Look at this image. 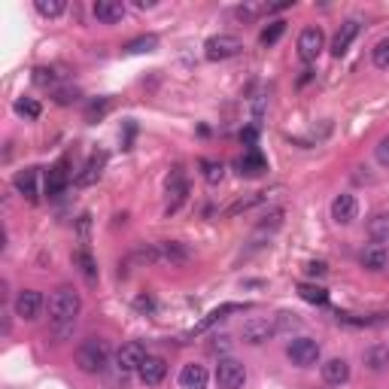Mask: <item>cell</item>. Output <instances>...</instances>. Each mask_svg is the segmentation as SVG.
Returning <instances> with one entry per match:
<instances>
[{
	"label": "cell",
	"instance_id": "obj_1",
	"mask_svg": "<svg viewBox=\"0 0 389 389\" xmlns=\"http://www.w3.org/2000/svg\"><path fill=\"white\" fill-rule=\"evenodd\" d=\"M79 310H83V298L70 286H61V289L49 295V316H52V323H74Z\"/></svg>",
	"mask_w": 389,
	"mask_h": 389
},
{
	"label": "cell",
	"instance_id": "obj_2",
	"mask_svg": "<svg viewBox=\"0 0 389 389\" xmlns=\"http://www.w3.org/2000/svg\"><path fill=\"white\" fill-rule=\"evenodd\" d=\"M107 362H110V344L107 341H100V337H88V341L79 344V350H76L79 371L100 374L107 368Z\"/></svg>",
	"mask_w": 389,
	"mask_h": 389
},
{
	"label": "cell",
	"instance_id": "obj_3",
	"mask_svg": "<svg viewBox=\"0 0 389 389\" xmlns=\"http://www.w3.org/2000/svg\"><path fill=\"white\" fill-rule=\"evenodd\" d=\"M320 344L313 341V337H295V341L286 347V356H289V362L292 365H298V368H310L320 362Z\"/></svg>",
	"mask_w": 389,
	"mask_h": 389
},
{
	"label": "cell",
	"instance_id": "obj_4",
	"mask_svg": "<svg viewBox=\"0 0 389 389\" xmlns=\"http://www.w3.org/2000/svg\"><path fill=\"white\" fill-rule=\"evenodd\" d=\"M240 49H243V43L238 37L216 34V37H210L207 43H204V55H207V61H225V58H234Z\"/></svg>",
	"mask_w": 389,
	"mask_h": 389
},
{
	"label": "cell",
	"instance_id": "obj_5",
	"mask_svg": "<svg viewBox=\"0 0 389 389\" xmlns=\"http://www.w3.org/2000/svg\"><path fill=\"white\" fill-rule=\"evenodd\" d=\"M216 383H219V389H243V383H247V368L238 359H222L216 365Z\"/></svg>",
	"mask_w": 389,
	"mask_h": 389
},
{
	"label": "cell",
	"instance_id": "obj_6",
	"mask_svg": "<svg viewBox=\"0 0 389 389\" xmlns=\"http://www.w3.org/2000/svg\"><path fill=\"white\" fill-rule=\"evenodd\" d=\"M149 356H146V347L137 344V341H131V344H122V350L116 353V368L122 374H128V371H140V365L146 362Z\"/></svg>",
	"mask_w": 389,
	"mask_h": 389
},
{
	"label": "cell",
	"instance_id": "obj_7",
	"mask_svg": "<svg viewBox=\"0 0 389 389\" xmlns=\"http://www.w3.org/2000/svg\"><path fill=\"white\" fill-rule=\"evenodd\" d=\"M323 49H325L323 30H320V28H304L301 37H298V55H301L304 61H316Z\"/></svg>",
	"mask_w": 389,
	"mask_h": 389
},
{
	"label": "cell",
	"instance_id": "obj_8",
	"mask_svg": "<svg viewBox=\"0 0 389 389\" xmlns=\"http://www.w3.org/2000/svg\"><path fill=\"white\" fill-rule=\"evenodd\" d=\"M70 161L67 158H58L52 168H49V173H46V194L49 198H58L61 192L67 189V182H70Z\"/></svg>",
	"mask_w": 389,
	"mask_h": 389
},
{
	"label": "cell",
	"instance_id": "obj_9",
	"mask_svg": "<svg viewBox=\"0 0 389 389\" xmlns=\"http://www.w3.org/2000/svg\"><path fill=\"white\" fill-rule=\"evenodd\" d=\"M168 194H170V201H168V216H170V213L180 210V204L186 201V194H189V182H186V173H182V168H177L168 177Z\"/></svg>",
	"mask_w": 389,
	"mask_h": 389
},
{
	"label": "cell",
	"instance_id": "obj_10",
	"mask_svg": "<svg viewBox=\"0 0 389 389\" xmlns=\"http://www.w3.org/2000/svg\"><path fill=\"white\" fill-rule=\"evenodd\" d=\"M40 310H43V295L37 289H22L16 298V313L22 316V320H37Z\"/></svg>",
	"mask_w": 389,
	"mask_h": 389
},
{
	"label": "cell",
	"instance_id": "obj_11",
	"mask_svg": "<svg viewBox=\"0 0 389 389\" xmlns=\"http://www.w3.org/2000/svg\"><path fill=\"white\" fill-rule=\"evenodd\" d=\"M234 168H238L240 177H259V173L268 170V161H265V156L259 149H247L238 161H234Z\"/></svg>",
	"mask_w": 389,
	"mask_h": 389
},
{
	"label": "cell",
	"instance_id": "obj_12",
	"mask_svg": "<svg viewBox=\"0 0 389 389\" xmlns=\"http://www.w3.org/2000/svg\"><path fill=\"white\" fill-rule=\"evenodd\" d=\"M356 213H359V204H356L353 194H337L332 201V219L337 225H350L356 219Z\"/></svg>",
	"mask_w": 389,
	"mask_h": 389
},
{
	"label": "cell",
	"instance_id": "obj_13",
	"mask_svg": "<svg viewBox=\"0 0 389 389\" xmlns=\"http://www.w3.org/2000/svg\"><path fill=\"white\" fill-rule=\"evenodd\" d=\"M243 310H250V304H222V307H216V310H210L207 316H204V320L192 329V335H204L207 329H213L219 320H225L228 313H243Z\"/></svg>",
	"mask_w": 389,
	"mask_h": 389
},
{
	"label": "cell",
	"instance_id": "obj_14",
	"mask_svg": "<svg viewBox=\"0 0 389 389\" xmlns=\"http://www.w3.org/2000/svg\"><path fill=\"white\" fill-rule=\"evenodd\" d=\"M207 381H210V374H207V368L204 365H198V362L182 365V371H180V386L182 389H207Z\"/></svg>",
	"mask_w": 389,
	"mask_h": 389
},
{
	"label": "cell",
	"instance_id": "obj_15",
	"mask_svg": "<svg viewBox=\"0 0 389 389\" xmlns=\"http://www.w3.org/2000/svg\"><path fill=\"white\" fill-rule=\"evenodd\" d=\"M165 374H168V362L158 359V356H149V359L140 365V371H137V377L146 386H158L161 381H165Z\"/></svg>",
	"mask_w": 389,
	"mask_h": 389
},
{
	"label": "cell",
	"instance_id": "obj_16",
	"mask_svg": "<svg viewBox=\"0 0 389 389\" xmlns=\"http://www.w3.org/2000/svg\"><path fill=\"white\" fill-rule=\"evenodd\" d=\"M95 18L104 25H116L125 18V4L122 0H98L95 4Z\"/></svg>",
	"mask_w": 389,
	"mask_h": 389
},
{
	"label": "cell",
	"instance_id": "obj_17",
	"mask_svg": "<svg viewBox=\"0 0 389 389\" xmlns=\"http://www.w3.org/2000/svg\"><path fill=\"white\" fill-rule=\"evenodd\" d=\"M356 34H359V22H353V18H350V22H344L341 30H337L335 40H332V55L341 58L347 49H350V43L356 40Z\"/></svg>",
	"mask_w": 389,
	"mask_h": 389
},
{
	"label": "cell",
	"instance_id": "obj_18",
	"mask_svg": "<svg viewBox=\"0 0 389 389\" xmlns=\"http://www.w3.org/2000/svg\"><path fill=\"white\" fill-rule=\"evenodd\" d=\"M274 332H277V329H274L268 320H250L247 325H243V341H247V344H265Z\"/></svg>",
	"mask_w": 389,
	"mask_h": 389
},
{
	"label": "cell",
	"instance_id": "obj_19",
	"mask_svg": "<svg viewBox=\"0 0 389 389\" xmlns=\"http://www.w3.org/2000/svg\"><path fill=\"white\" fill-rule=\"evenodd\" d=\"M362 265L368 271H383L389 265V250L383 247V243H371V247L362 250Z\"/></svg>",
	"mask_w": 389,
	"mask_h": 389
},
{
	"label": "cell",
	"instance_id": "obj_20",
	"mask_svg": "<svg viewBox=\"0 0 389 389\" xmlns=\"http://www.w3.org/2000/svg\"><path fill=\"white\" fill-rule=\"evenodd\" d=\"M323 381L332 383V386H341L350 381V365H347L344 359H329L323 365Z\"/></svg>",
	"mask_w": 389,
	"mask_h": 389
},
{
	"label": "cell",
	"instance_id": "obj_21",
	"mask_svg": "<svg viewBox=\"0 0 389 389\" xmlns=\"http://www.w3.org/2000/svg\"><path fill=\"white\" fill-rule=\"evenodd\" d=\"M104 152H98V156H91L88 158V165L83 168V173L76 177V186H91V182H98L100 180V170H104Z\"/></svg>",
	"mask_w": 389,
	"mask_h": 389
},
{
	"label": "cell",
	"instance_id": "obj_22",
	"mask_svg": "<svg viewBox=\"0 0 389 389\" xmlns=\"http://www.w3.org/2000/svg\"><path fill=\"white\" fill-rule=\"evenodd\" d=\"M16 189L25 194L28 201H37L40 194H37V168H28V170H22L16 177Z\"/></svg>",
	"mask_w": 389,
	"mask_h": 389
},
{
	"label": "cell",
	"instance_id": "obj_23",
	"mask_svg": "<svg viewBox=\"0 0 389 389\" xmlns=\"http://www.w3.org/2000/svg\"><path fill=\"white\" fill-rule=\"evenodd\" d=\"M74 265L79 268V274L88 280V283H98V265H95V259L88 255V250L83 247L79 252H74Z\"/></svg>",
	"mask_w": 389,
	"mask_h": 389
},
{
	"label": "cell",
	"instance_id": "obj_24",
	"mask_svg": "<svg viewBox=\"0 0 389 389\" xmlns=\"http://www.w3.org/2000/svg\"><path fill=\"white\" fill-rule=\"evenodd\" d=\"M368 234H371V240H377V243L389 240V213H374V216L368 219Z\"/></svg>",
	"mask_w": 389,
	"mask_h": 389
},
{
	"label": "cell",
	"instance_id": "obj_25",
	"mask_svg": "<svg viewBox=\"0 0 389 389\" xmlns=\"http://www.w3.org/2000/svg\"><path fill=\"white\" fill-rule=\"evenodd\" d=\"M161 247V262H186L189 259V250L186 247H180L177 240H168V243H158Z\"/></svg>",
	"mask_w": 389,
	"mask_h": 389
},
{
	"label": "cell",
	"instance_id": "obj_26",
	"mask_svg": "<svg viewBox=\"0 0 389 389\" xmlns=\"http://www.w3.org/2000/svg\"><path fill=\"white\" fill-rule=\"evenodd\" d=\"M298 295L304 301H310V304H325V301H329V292H325L323 286H313V283H301Z\"/></svg>",
	"mask_w": 389,
	"mask_h": 389
},
{
	"label": "cell",
	"instance_id": "obj_27",
	"mask_svg": "<svg viewBox=\"0 0 389 389\" xmlns=\"http://www.w3.org/2000/svg\"><path fill=\"white\" fill-rule=\"evenodd\" d=\"M156 49H158V37H137L125 46V52L128 55H143V52H156Z\"/></svg>",
	"mask_w": 389,
	"mask_h": 389
},
{
	"label": "cell",
	"instance_id": "obj_28",
	"mask_svg": "<svg viewBox=\"0 0 389 389\" xmlns=\"http://www.w3.org/2000/svg\"><path fill=\"white\" fill-rule=\"evenodd\" d=\"M265 198H268V192H252L250 198H240L238 204H231L228 210H225V216H238V213H243V210H250V207H255V204H262Z\"/></svg>",
	"mask_w": 389,
	"mask_h": 389
},
{
	"label": "cell",
	"instance_id": "obj_29",
	"mask_svg": "<svg viewBox=\"0 0 389 389\" xmlns=\"http://www.w3.org/2000/svg\"><path fill=\"white\" fill-rule=\"evenodd\" d=\"M201 177L210 182V186H216V182H222L225 177V168L219 165V161H210V158H204L201 161Z\"/></svg>",
	"mask_w": 389,
	"mask_h": 389
},
{
	"label": "cell",
	"instance_id": "obj_30",
	"mask_svg": "<svg viewBox=\"0 0 389 389\" xmlns=\"http://www.w3.org/2000/svg\"><path fill=\"white\" fill-rule=\"evenodd\" d=\"M365 365L374 368V371H381V368L389 365V350L386 347H371V350L365 353Z\"/></svg>",
	"mask_w": 389,
	"mask_h": 389
},
{
	"label": "cell",
	"instance_id": "obj_31",
	"mask_svg": "<svg viewBox=\"0 0 389 389\" xmlns=\"http://www.w3.org/2000/svg\"><path fill=\"white\" fill-rule=\"evenodd\" d=\"M283 34H286V22H271L268 28L262 30L259 43H262V46H274V43H277V40H280Z\"/></svg>",
	"mask_w": 389,
	"mask_h": 389
},
{
	"label": "cell",
	"instance_id": "obj_32",
	"mask_svg": "<svg viewBox=\"0 0 389 389\" xmlns=\"http://www.w3.org/2000/svg\"><path fill=\"white\" fill-rule=\"evenodd\" d=\"M64 9H67L64 0H37V13H40V16H46V18L61 16Z\"/></svg>",
	"mask_w": 389,
	"mask_h": 389
},
{
	"label": "cell",
	"instance_id": "obj_33",
	"mask_svg": "<svg viewBox=\"0 0 389 389\" xmlns=\"http://www.w3.org/2000/svg\"><path fill=\"white\" fill-rule=\"evenodd\" d=\"M16 112H18V116H25V119H40V112H43V110H40V104L34 98H18L16 100Z\"/></svg>",
	"mask_w": 389,
	"mask_h": 389
},
{
	"label": "cell",
	"instance_id": "obj_34",
	"mask_svg": "<svg viewBox=\"0 0 389 389\" xmlns=\"http://www.w3.org/2000/svg\"><path fill=\"white\" fill-rule=\"evenodd\" d=\"M298 325H301L298 313L283 310V313H277V323H274V329H277V332H289V329H298Z\"/></svg>",
	"mask_w": 389,
	"mask_h": 389
},
{
	"label": "cell",
	"instance_id": "obj_35",
	"mask_svg": "<svg viewBox=\"0 0 389 389\" xmlns=\"http://www.w3.org/2000/svg\"><path fill=\"white\" fill-rule=\"evenodd\" d=\"M134 262H143V265H158L161 262V247H140L134 252Z\"/></svg>",
	"mask_w": 389,
	"mask_h": 389
},
{
	"label": "cell",
	"instance_id": "obj_36",
	"mask_svg": "<svg viewBox=\"0 0 389 389\" xmlns=\"http://www.w3.org/2000/svg\"><path fill=\"white\" fill-rule=\"evenodd\" d=\"M374 64L381 70H389V37H383L381 43L374 46Z\"/></svg>",
	"mask_w": 389,
	"mask_h": 389
},
{
	"label": "cell",
	"instance_id": "obj_37",
	"mask_svg": "<svg viewBox=\"0 0 389 389\" xmlns=\"http://www.w3.org/2000/svg\"><path fill=\"white\" fill-rule=\"evenodd\" d=\"M110 110V100H100V104H98V100H95V104H91L88 107V112H86V122H98L100 116H104V112Z\"/></svg>",
	"mask_w": 389,
	"mask_h": 389
},
{
	"label": "cell",
	"instance_id": "obj_38",
	"mask_svg": "<svg viewBox=\"0 0 389 389\" xmlns=\"http://www.w3.org/2000/svg\"><path fill=\"white\" fill-rule=\"evenodd\" d=\"M34 83L37 86H55V74L49 67H37L34 70Z\"/></svg>",
	"mask_w": 389,
	"mask_h": 389
},
{
	"label": "cell",
	"instance_id": "obj_39",
	"mask_svg": "<svg viewBox=\"0 0 389 389\" xmlns=\"http://www.w3.org/2000/svg\"><path fill=\"white\" fill-rule=\"evenodd\" d=\"M76 98H79L76 88H58V91H55V100H58V104H70V100H76Z\"/></svg>",
	"mask_w": 389,
	"mask_h": 389
},
{
	"label": "cell",
	"instance_id": "obj_40",
	"mask_svg": "<svg viewBox=\"0 0 389 389\" xmlns=\"http://www.w3.org/2000/svg\"><path fill=\"white\" fill-rule=\"evenodd\" d=\"M377 161H381L383 168H389V137H383L377 143Z\"/></svg>",
	"mask_w": 389,
	"mask_h": 389
},
{
	"label": "cell",
	"instance_id": "obj_41",
	"mask_svg": "<svg viewBox=\"0 0 389 389\" xmlns=\"http://www.w3.org/2000/svg\"><path fill=\"white\" fill-rule=\"evenodd\" d=\"M255 13H262V6H238V9H234V16L243 18V22H250Z\"/></svg>",
	"mask_w": 389,
	"mask_h": 389
},
{
	"label": "cell",
	"instance_id": "obj_42",
	"mask_svg": "<svg viewBox=\"0 0 389 389\" xmlns=\"http://www.w3.org/2000/svg\"><path fill=\"white\" fill-rule=\"evenodd\" d=\"M304 271L310 274V277H323V274L329 271V268H325V262H307V268H304Z\"/></svg>",
	"mask_w": 389,
	"mask_h": 389
},
{
	"label": "cell",
	"instance_id": "obj_43",
	"mask_svg": "<svg viewBox=\"0 0 389 389\" xmlns=\"http://www.w3.org/2000/svg\"><path fill=\"white\" fill-rule=\"evenodd\" d=\"M88 225H91L88 213H86V216H79V238H83V243H88Z\"/></svg>",
	"mask_w": 389,
	"mask_h": 389
},
{
	"label": "cell",
	"instance_id": "obj_44",
	"mask_svg": "<svg viewBox=\"0 0 389 389\" xmlns=\"http://www.w3.org/2000/svg\"><path fill=\"white\" fill-rule=\"evenodd\" d=\"M228 341H231V337H225V335L219 337V335H216V337H213V344H210V350H213V353H219V350H228Z\"/></svg>",
	"mask_w": 389,
	"mask_h": 389
},
{
	"label": "cell",
	"instance_id": "obj_45",
	"mask_svg": "<svg viewBox=\"0 0 389 389\" xmlns=\"http://www.w3.org/2000/svg\"><path fill=\"white\" fill-rule=\"evenodd\" d=\"M240 143H247L250 149H255V128H247V131H240Z\"/></svg>",
	"mask_w": 389,
	"mask_h": 389
},
{
	"label": "cell",
	"instance_id": "obj_46",
	"mask_svg": "<svg viewBox=\"0 0 389 389\" xmlns=\"http://www.w3.org/2000/svg\"><path fill=\"white\" fill-rule=\"evenodd\" d=\"M134 304H137V310H146V313L152 310V298H146V295H140V298H137Z\"/></svg>",
	"mask_w": 389,
	"mask_h": 389
},
{
	"label": "cell",
	"instance_id": "obj_47",
	"mask_svg": "<svg viewBox=\"0 0 389 389\" xmlns=\"http://www.w3.org/2000/svg\"><path fill=\"white\" fill-rule=\"evenodd\" d=\"M134 6L137 9H152V6H156V0H134Z\"/></svg>",
	"mask_w": 389,
	"mask_h": 389
}]
</instances>
